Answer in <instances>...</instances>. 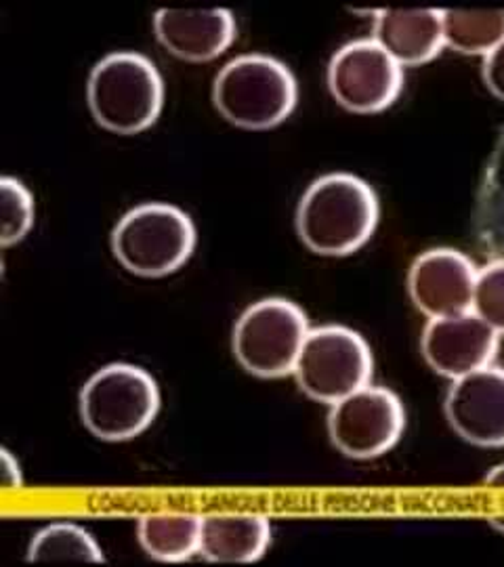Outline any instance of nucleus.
<instances>
[{
  "label": "nucleus",
  "mask_w": 504,
  "mask_h": 567,
  "mask_svg": "<svg viewBox=\"0 0 504 567\" xmlns=\"http://www.w3.org/2000/svg\"><path fill=\"white\" fill-rule=\"evenodd\" d=\"M379 219L381 204L370 183L351 173H330L305 189L295 227L313 255L347 257L370 243Z\"/></svg>",
  "instance_id": "f257e3e1"
},
{
  "label": "nucleus",
  "mask_w": 504,
  "mask_h": 567,
  "mask_svg": "<svg viewBox=\"0 0 504 567\" xmlns=\"http://www.w3.org/2000/svg\"><path fill=\"white\" fill-rule=\"evenodd\" d=\"M86 103L101 128L140 135L161 118L164 81L156 63L142 53H110L89 74Z\"/></svg>",
  "instance_id": "f03ea898"
},
{
  "label": "nucleus",
  "mask_w": 504,
  "mask_h": 567,
  "mask_svg": "<svg viewBox=\"0 0 504 567\" xmlns=\"http://www.w3.org/2000/svg\"><path fill=\"white\" fill-rule=\"evenodd\" d=\"M213 103L238 128L269 131L292 116L299 84L284 61L261 53L240 55L219 70Z\"/></svg>",
  "instance_id": "7ed1b4c3"
},
{
  "label": "nucleus",
  "mask_w": 504,
  "mask_h": 567,
  "mask_svg": "<svg viewBox=\"0 0 504 567\" xmlns=\"http://www.w3.org/2000/svg\"><path fill=\"white\" fill-rule=\"evenodd\" d=\"M161 404L156 379L133 364L103 365L79 395L84 429L112 444L140 437L156 421Z\"/></svg>",
  "instance_id": "20e7f679"
},
{
  "label": "nucleus",
  "mask_w": 504,
  "mask_h": 567,
  "mask_svg": "<svg viewBox=\"0 0 504 567\" xmlns=\"http://www.w3.org/2000/svg\"><path fill=\"white\" fill-rule=\"evenodd\" d=\"M110 243L126 271L140 278H164L192 259L198 231L179 206L145 203L122 215Z\"/></svg>",
  "instance_id": "39448f33"
},
{
  "label": "nucleus",
  "mask_w": 504,
  "mask_h": 567,
  "mask_svg": "<svg viewBox=\"0 0 504 567\" xmlns=\"http://www.w3.org/2000/svg\"><path fill=\"white\" fill-rule=\"evenodd\" d=\"M309 320L301 307L269 297L246 307L234 326L232 351L236 362L257 379H282L295 372Z\"/></svg>",
  "instance_id": "423d86ee"
},
{
  "label": "nucleus",
  "mask_w": 504,
  "mask_h": 567,
  "mask_svg": "<svg viewBox=\"0 0 504 567\" xmlns=\"http://www.w3.org/2000/svg\"><path fill=\"white\" fill-rule=\"evenodd\" d=\"M372 374L374 358L370 344L347 326L311 328L292 372L302 393L326 405L337 404L370 385Z\"/></svg>",
  "instance_id": "0eeeda50"
},
{
  "label": "nucleus",
  "mask_w": 504,
  "mask_h": 567,
  "mask_svg": "<svg viewBox=\"0 0 504 567\" xmlns=\"http://www.w3.org/2000/svg\"><path fill=\"white\" fill-rule=\"evenodd\" d=\"M405 431L402 400L384 386L358 389L330 405L328 437L347 458L372 461L400 444Z\"/></svg>",
  "instance_id": "6e6552de"
},
{
  "label": "nucleus",
  "mask_w": 504,
  "mask_h": 567,
  "mask_svg": "<svg viewBox=\"0 0 504 567\" xmlns=\"http://www.w3.org/2000/svg\"><path fill=\"white\" fill-rule=\"evenodd\" d=\"M326 82L332 100L353 114H381L398 102L403 68L372 41L343 44L328 63Z\"/></svg>",
  "instance_id": "1a4fd4ad"
},
{
  "label": "nucleus",
  "mask_w": 504,
  "mask_h": 567,
  "mask_svg": "<svg viewBox=\"0 0 504 567\" xmlns=\"http://www.w3.org/2000/svg\"><path fill=\"white\" fill-rule=\"evenodd\" d=\"M477 267L454 248H431L414 259L408 271V292L429 320L469 313Z\"/></svg>",
  "instance_id": "9d476101"
},
{
  "label": "nucleus",
  "mask_w": 504,
  "mask_h": 567,
  "mask_svg": "<svg viewBox=\"0 0 504 567\" xmlns=\"http://www.w3.org/2000/svg\"><path fill=\"white\" fill-rule=\"evenodd\" d=\"M445 419L466 444L504 446V368L485 365L452 381L444 402Z\"/></svg>",
  "instance_id": "9b49d317"
},
{
  "label": "nucleus",
  "mask_w": 504,
  "mask_h": 567,
  "mask_svg": "<svg viewBox=\"0 0 504 567\" xmlns=\"http://www.w3.org/2000/svg\"><path fill=\"white\" fill-rule=\"evenodd\" d=\"M498 347L501 337L473 311L429 320L421 337L424 362L450 381L492 365Z\"/></svg>",
  "instance_id": "f8f14e48"
},
{
  "label": "nucleus",
  "mask_w": 504,
  "mask_h": 567,
  "mask_svg": "<svg viewBox=\"0 0 504 567\" xmlns=\"http://www.w3.org/2000/svg\"><path fill=\"white\" fill-rule=\"evenodd\" d=\"M154 34L171 55L204 63L232 47L238 25L229 9H158Z\"/></svg>",
  "instance_id": "ddd939ff"
},
{
  "label": "nucleus",
  "mask_w": 504,
  "mask_h": 567,
  "mask_svg": "<svg viewBox=\"0 0 504 567\" xmlns=\"http://www.w3.org/2000/svg\"><path fill=\"white\" fill-rule=\"evenodd\" d=\"M372 41L402 68H416L444 51L442 11L438 9H379Z\"/></svg>",
  "instance_id": "4468645a"
},
{
  "label": "nucleus",
  "mask_w": 504,
  "mask_h": 567,
  "mask_svg": "<svg viewBox=\"0 0 504 567\" xmlns=\"http://www.w3.org/2000/svg\"><path fill=\"white\" fill-rule=\"evenodd\" d=\"M271 524L259 515L202 517L200 550L210 564H255L271 547Z\"/></svg>",
  "instance_id": "2eb2a0df"
},
{
  "label": "nucleus",
  "mask_w": 504,
  "mask_h": 567,
  "mask_svg": "<svg viewBox=\"0 0 504 567\" xmlns=\"http://www.w3.org/2000/svg\"><path fill=\"white\" fill-rule=\"evenodd\" d=\"M473 229L477 244L490 259H504V126L485 164Z\"/></svg>",
  "instance_id": "dca6fc26"
},
{
  "label": "nucleus",
  "mask_w": 504,
  "mask_h": 567,
  "mask_svg": "<svg viewBox=\"0 0 504 567\" xmlns=\"http://www.w3.org/2000/svg\"><path fill=\"white\" fill-rule=\"evenodd\" d=\"M202 517L147 515L137 524L143 550L162 564H182L200 550Z\"/></svg>",
  "instance_id": "f3484780"
},
{
  "label": "nucleus",
  "mask_w": 504,
  "mask_h": 567,
  "mask_svg": "<svg viewBox=\"0 0 504 567\" xmlns=\"http://www.w3.org/2000/svg\"><path fill=\"white\" fill-rule=\"evenodd\" d=\"M444 44L461 55L492 53L504 42V9H442Z\"/></svg>",
  "instance_id": "a211bd4d"
},
{
  "label": "nucleus",
  "mask_w": 504,
  "mask_h": 567,
  "mask_svg": "<svg viewBox=\"0 0 504 567\" xmlns=\"http://www.w3.org/2000/svg\"><path fill=\"white\" fill-rule=\"evenodd\" d=\"M28 561L32 564H101L103 550L97 540L76 524H51L42 527L28 547Z\"/></svg>",
  "instance_id": "6ab92c4d"
},
{
  "label": "nucleus",
  "mask_w": 504,
  "mask_h": 567,
  "mask_svg": "<svg viewBox=\"0 0 504 567\" xmlns=\"http://www.w3.org/2000/svg\"><path fill=\"white\" fill-rule=\"evenodd\" d=\"M34 196L13 177L0 179V215H2V246L20 244L34 227Z\"/></svg>",
  "instance_id": "aec40b11"
},
{
  "label": "nucleus",
  "mask_w": 504,
  "mask_h": 567,
  "mask_svg": "<svg viewBox=\"0 0 504 567\" xmlns=\"http://www.w3.org/2000/svg\"><path fill=\"white\" fill-rule=\"evenodd\" d=\"M471 311L503 339L504 259H492L485 267L477 269Z\"/></svg>",
  "instance_id": "412c9836"
},
{
  "label": "nucleus",
  "mask_w": 504,
  "mask_h": 567,
  "mask_svg": "<svg viewBox=\"0 0 504 567\" xmlns=\"http://www.w3.org/2000/svg\"><path fill=\"white\" fill-rule=\"evenodd\" d=\"M482 76L487 91L504 103V42L485 55Z\"/></svg>",
  "instance_id": "4be33fe9"
},
{
  "label": "nucleus",
  "mask_w": 504,
  "mask_h": 567,
  "mask_svg": "<svg viewBox=\"0 0 504 567\" xmlns=\"http://www.w3.org/2000/svg\"><path fill=\"white\" fill-rule=\"evenodd\" d=\"M0 480L4 489H18L23 484L20 463L7 447L0 450Z\"/></svg>",
  "instance_id": "5701e85b"
},
{
  "label": "nucleus",
  "mask_w": 504,
  "mask_h": 567,
  "mask_svg": "<svg viewBox=\"0 0 504 567\" xmlns=\"http://www.w3.org/2000/svg\"><path fill=\"white\" fill-rule=\"evenodd\" d=\"M485 484L494 489H504V463L492 466V471L485 475Z\"/></svg>",
  "instance_id": "b1692460"
},
{
  "label": "nucleus",
  "mask_w": 504,
  "mask_h": 567,
  "mask_svg": "<svg viewBox=\"0 0 504 567\" xmlns=\"http://www.w3.org/2000/svg\"><path fill=\"white\" fill-rule=\"evenodd\" d=\"M490 526L494 527L501 536H504V517H494V519H490Z\"/></svg>",
  "instance_id": "393cba45"
}]
</instances>
